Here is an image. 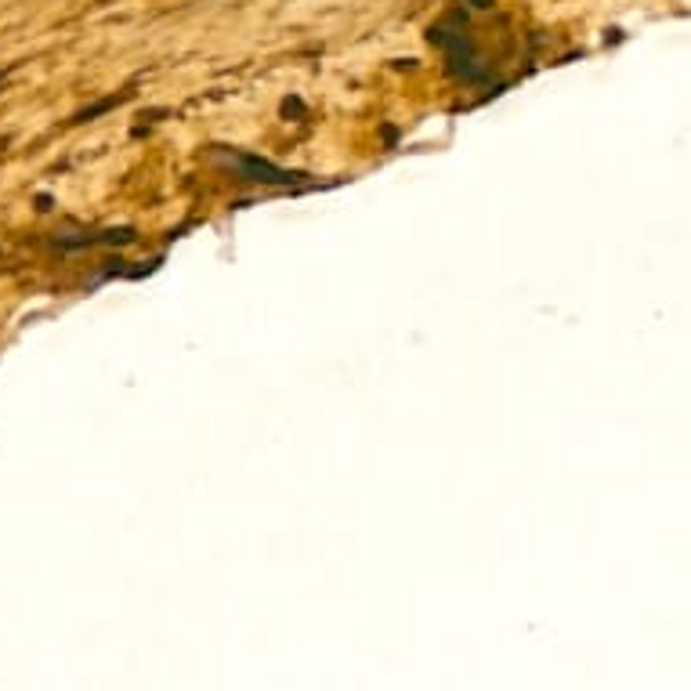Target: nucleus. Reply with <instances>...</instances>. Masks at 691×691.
Segmentation results:
<instances>
[{
    "instance_id": "nucleus-1",
    "label": "nucleus",
    "mask_w": 691,
    "mask_h": 691,
    "mask_svg": "<svg viewBox=\"0 0 691 691\" xmlns=\"http://www.w3.org/2000/svg\"><path fill=\"white\" fill-rule=\"evenodd\" d=\"M232 167H240V174L247 177V181H265V185H290V181H297V174H290V170H279V167H272L268 159H258V156H240V152H232Z\"/></svg>"
}]
</instances>
